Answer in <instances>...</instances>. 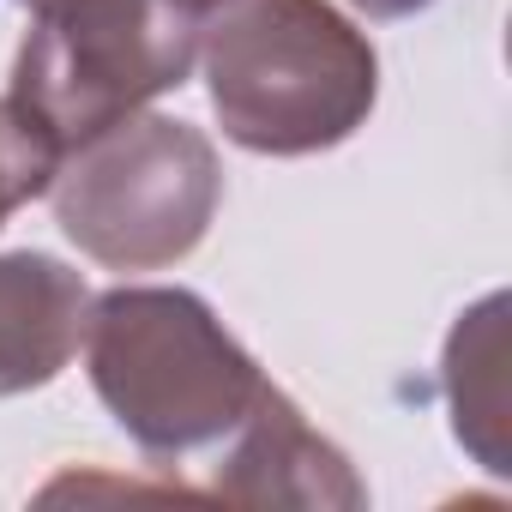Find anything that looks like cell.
<instances>
[{
	"instance_id": "9",
	"label": "cell",
	"mask_w": 512,
	"mask_h": 512,
	"mask_svg": "<svg viewBox=\"0 0 512 512\" xmlns=\"http://www.w3.org/2000/svg\"><path fill=\"white\" fill-rule=\"evenodd\" d=\"M356 13H368V19H416L422 7H434V0H350Z\"/></svg>"
},
{
	"instance_id": "1",
	"label": "cell",
	"mask_w": 512,
	"mask_h": 512,
	"mask_svg": "<svg viewBox=\"0 0 512 512\" xmlns=\"http://www.w3.org/2000/svg\"><path fill=\"white\" fill-rule=\"evenodd\" d=\"M199 61L223 139L253 157L332 151L380 97V55L332 0H223Z\"/></svg>"
},
{
	"instance_id": "2",
	"label": "cell",
	"mask_w": 512,
	"mask_h": 512,
	"mask_svg": "<svg viewBox=\"0 0 512 512\" xmlns=\"http://www.w3.org/2000/svg\"><path fill=\"white\" fill-rule=\"evenodd\" d=\"M85 374L115 428L157 464H181L253 410L266 374L205 296L169 284H121L91 296Z\"/></svg>"
},
{
	"instance_id": "10",
	"label": "cell",
	"mask_w": 512,
	"mask_h": 512,
	"mask_svg": "<svg viewBox=\"0 0 512 512\" xmlns=\"http://www.w3.org/2000/svg\"><path fill=\"white\" fill-rule=\"evenodd\" d=\"M181 7H193V13H199V19H205V25H211V13H217V7H223V0H181Z\"/></svg>"
},
{
	"instance_id": "5",
	"label": "cell",
	"mask_w": 512,
	"mask_h": 512,
	"mask_svg": "<svg viewBox=\"0 0 512 512\" xmlns=\"http://www.w3.org/2000/svg\"><path fill=\"white\" fill-rule=\"evenodd\" d=\"M211 494L229 506H320V512L326 506H344V512L368 506V488L350 470V458L272 380L253 398V410L223 434Z\"/></svg>"
},
{
	"instance_id": "4",
	"label": "cell",
	"mask_w": 512,
	"mask_h": 512,
	"mask_svg": "<svg viewBox=\"0 0 512 512\" xmlns=\"http://www.w3.org/2000/svg\"><path fill=\"white\" fill-rule=\"evenodd\" d=\"M31 31L13 55V103L31 109L61 157L91 133L187 85L205 19L181 0H25Z\"/></svg>"
},
{
	"instance_id": "7",
	"label": "cell",
	"mask_w": 512,
	"mask_h": 512,
	"mask_svg": "<svg viewBox=\"0 0 512 512\" xmlns=\"http://www.w3.org/2000/svg\"><path fill=\"white\" fill-rule=\"evenodd\" d=\"M506 296L476 302L446 338V398L452 434L482 458V470L506 476Z\"/></svg>"
},
{
	"instance_id": "3",
	"label": "cell",
	"mask_w": 512,
	"mask_h": 512,
	"mask_svg": "<svg viewBox=\"0 0 512 512\" xmlns=\"http://www.w3.org/2000/svg\"><path fill=\"white\" fill-rule=\"evenodd\" d=\"M49 199L85 260L109 272H163L205 241L223 205V163L193 121L139 109L73 145Z\"/></svg>"
},
{
	"instance_id": "6",
	"label": "cell",
	"mask_w": 512,
	"mask_h": 512,
	"mask_svg": "<svg viewBox=\"0 0 512 512\" xmlns=\"http://www.w3.org/2000/svg\"><path fill=\"white\" fill-rule=\"evenodd\" d=\"M85 314L91 290L55 253H0V398L61 380L85 344Z\"/></svg>"
},
{
	"instance_id": "8",
	"label": "cell",
	"mask_w": 512,
	"mask_h": 512,
	"mask_svg": "<svg viewBox=\"0 0 512 512\" xmlns=\"http://www.w3.org/2000/svg\"><path fill=\"white\" fill-rule=\"evenodd\" d=\"M55 169H61V145L49 139V127L13 97H0V229L13 211L49 193Z\"/></svg>"
}]
</instances>
